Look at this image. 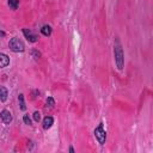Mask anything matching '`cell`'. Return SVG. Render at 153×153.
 Masks as SVG:
<instances>
[{"label": "cell", "instance_id": "6da1fadb", "mask_svg": "<svg viewBox=\"0 0 153 153\" xmlns=\"http://www.w3.org/2000/svg\"><path fill=\"white\" fill-rule=\"evenodd\" d=\"M114 56H115V63H116V67L122 71L123 67H124V54H123V49H122V45L120 43L118 39L115 41V45H114Z\"/></svg>", "mask_w": 153, "mask_h": 153}, {"label": "cell", "instance_id": "7a4b0ae2", "mask_svg": "<svg viewBox=\"0 0 153 153\" xmlns=\"http://www.w3.org/2000/svg\"><path fill=\"white\" fill-rule=\"evenodd\" d=\"M8 48L14 51V53H23L25 50V45L23 43L22 39H19L18 37H12L8 42Z\"/></svg>", "mask_w": 153, "mask_h": 153}, {"label": "cell", "instance_id": "3957f363", "mask_svg": "<svg viewBox=\"0 0 153 153\" xmlns=\"http://www.w3.org/2000/svg\"><path fill=\"white\" fill-rule=\"evenodd\" d=\"M97 141L100 143V145H104L105 143V140H106V131L104 130V127H103V123H99L98 127L94 129L93 131Z\"/></svg>", "mask_w": 153, "mask_h": 153}, {"label": "cell", "instance_id": "277c9868", "mask_svg": "<svg viewBox=\"0 0 153 153\" xmlns=\"http://www.w3.org/2000/svg\"><path fill=\"white\" fill-rule=\"evenodd\" d=\"M23 33H24L25 38H26L29 42H31V43H35V42L38 41L37 35H36L35 32H32L30 29H23Z\"/></svg>", "mask_w": 153, "mask_h": 153}, {"label": "cell", "instance_id": "5b68a950", "mask_svg": "<svg viewBox=\"0 0 153 153\" xmlns=\"http://www.w3.org/2000/svg\"><path fill=\"white\" fill-rule=\"evenodd\" d=\"M0 118H1V121H2L5 124H10V123L12 122V120H13L12 114L10 112V110H6V109H4V110L0 112Z\"/></svg>", "mask_w": 153, "mask_h": 153}, {"label": "cell", "instance_id": "8992f818", "mask_svg": "<svg viewBox=\"0 0 153 153\" xmlns=\"http://www.w3.org/2000/svg\"><path fill=\"white\" fill-rule=\"evenodd\" d=\"M54 124V118L51 117V116H45L44 118H43V121H42V126H43V129H49V128H51V126Z\"/></svg>", "mask_w": 153, "mask_h": 153}, {"label": "cell", "instance_id": "52a82bcc", "mask_svg": "<svg viewBox=\"0 0 153 153\" xmlns=\"http://www.w3.org/2000/svg\"><path fill=\"white\" fill-rule=\"evenodd\" d=\"M10 65V57L6 54L0 53V68H5Z\"/></svg>", "mask_w": 153, "mask_h": 153}, {"label": "cell", "instance_id": "ba28073f", "mask_svg": "<svg viewBox=\"0 0 153 153\" xmlns=\"http://www.w3.org/2000/svg\"><path fill=\"white\" fill-rule=\"evenodd\" d=\"M51 32H53V29H51V26L48 25V24H45V25H43V26L41 27V33H42L43 36H45V37L50 36Z\"/></svg>", "mask_w": 153, "mask_h": 153}, {"label": "cell", "instance_id": "9c48e42d", "mask_svg": "<svg viewBox=\"0 0 153 153\" xmlns=\"http://www.w3.org/2000/svg\"><path fill=\"white\" fill-rule=\"evenodd\" d=\"M8 96V90L5 86H0V102H6Z\"/></svg>", "mask_w": 153, "mask_h": 153}, {"label": "cell", "instance_id": "30bf717a", "mask_svg": "<svg viewBox=\"0 0 153 153\" xmlns=\"http://www.w3.org/2000/svg\"><path fill=\"white\" fill-rule=\"evenodd\" d=\"M7 4H8V6H10V8L14 11V10H17L18 6H19V0H7Z\"/></svg>", "mask_w": 153, "mask_h": 153}, {"label": "cell", "instance_id": "8fae6325", "mask_svg": "<svg viewBox=\"0 0 153 153\" xmlns=\"http://www.w3.org/2000/svg\"><path fill=\"white\" fill-rule=\"evenodd\" d=\"M18 100H19V105H20V110H23V111H25V110H26V105H25V102H24V94H23V93H20V94L18 96Z\"/></svg>", "mask_w": 153, "mask_h": 153}, {"label": "cell", "instance_id": "7c38bea8", "mask_svg": "<svg viewBox=\"0 0 153 153\" xmlns=\"http://www.w3.org/2000/svg\"><path fill=\"white\" fill-rule=\"evenodd\" d=\"M30 53H31V56H32L35 60H38V59L41 57V53H39L37 49H31Z\"/></svg>", "mask_w": 153, "mask_h": 153}, {"label": "cell", "instance_id": "4fadbf2b", "mask_svg": "<svg viewBox=\"0 0 153 153\" xmlns=\"http://www.w3.org/2000/svg\"><path fill=\"white\" fill-rule=\"evenodd\" d=\"M45 104H47V106L53 108V106L55 105V99H54L53 97H48V98H47V100H45Z\"/></svg>", "mask_w": 153, "mask_h": 153}, {"label": "cell", "instance_id": "5bb4252c", "mask_svg": "<svg viewBox=\"0 0 153 153\" xmlns=\"http://www.w3.org/2000/svg\"><path fill=\"white\" fill-rule=\"evenodd\" d=\"M32 118H33L35 122H39L41 121V112L39 111H35L32 114Z\"/></svg>", "mask_w": 153, "mask_h": 153}, {"label": "cell", "instance_id": "9a60e30c", "mask_svg": "<svg viewBox=\"0 0 153 153\" xmlns=\"http://www.w3.org/2000/svg\"><path fill=\"white\" fill-rule=\"evenodd\" d=\"M23 122H24L25 124H27V126H32V122H31V118L29 117V115H27V114L23 116Z\"/></svg>", "mask_w": 153, "mask_h": 153}, {"label": "cell", "instance_id": "2e32d148", "mask_svg": "<svg viewBox=\"0 0 153 153\" xmlns=\"http://www.w3.org/2000/svg\"><path fill=\"white\" fill-rule=\"evenodd\" d=\"M37 96H39V91H38V90H35V91H32V97L35 98V97H37Z\"/></svg>", "mask_w": 153, "mask_h": 153}, {"label": "cell", "instance_id": "e0dca14e", "mask_svg": "<svg viewBox=\"0 0 153 153\" xmlns=\"http://www.w3.org/2000/svg\"><path fill=\"white\" fill-rule=\"evenodd\" d=\"M69 152H71V153H74V148H73V147H72V146H71V147H69Z\"/></svg>", "mask_w": 153, "mask_h": 153}, {"label": "cell", "instance_id": "ac0fdd59", "mask_svg": "<svg viewBox=\"0 0 153 153\" xmlns=\"http://www.w3.org/2000/svg\"><path fill=\"white\" fill-rule=\"evenodd\" d=\"M0 35H1V36H5V32H4V31H1V30H0Z\"/></svg>", "mask_w": 153, "mask_h": 153}]
</instances>
